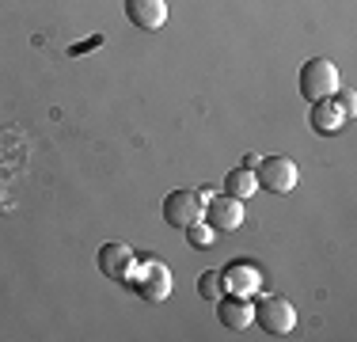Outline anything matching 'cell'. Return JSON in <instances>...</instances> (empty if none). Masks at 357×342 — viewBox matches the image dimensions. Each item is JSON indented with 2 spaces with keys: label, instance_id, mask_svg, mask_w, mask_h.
Masks as SVG:
<instances>
[{
  "label": "cell",
  "instance_id": "cell-1",
  "mask_svg": "<svg viewBox=\"0 0 357 342\" xmlns=\"http://www.w3.org/2000/svg\"><path fill=\"white\" fill-rule=\"evenodd\" d=\"M130 285L137 289L141 301H149V304H164L167 297H172V270H167V262L149 259V262H141V267H133Z\"/></svg>",
  "mask_w": 357,
  "mask_h": 342
},
{
  "label": "cell",
  "instance_id": "cell-2",
  "mask_svg": "<svg viewBox=\"0 0 357 342\" xmlns=\"http://www.w3.org/2000/svg\"><path fill=\"white\" fill-rule=\"evenodd\" d=\"M255 179H259V191L270 194H289L296 183H301V168L289 156H262L259 168H255Z\"/></svg>",
  "mask_w": 357,
  "mask_h": 342
},
{
  "label": "cell",
  "instance_id": "cell-3",
  "mask_svg": "<svg viewBox=\"0 0 357 342\" xmlns=\"http://www.w3.org/2000/svg\"><path fill=\"white\" fill-rule=\"evenodd\" d=\"M301 96L304 99H327V96H338V65L327 61V57H312L304 61L301 68Z\"/></svg>",
  "mask_w": 357,
  "mask_h": 342
},
{
  "label": "cell",
  "instance_id": "cell-4",
  "mask_svg": "<svg viewBox=\"0 0 357 342\" xmlns=\"http://www.w3.org/2000/svg\"><path fill=\"white\" fill-rule=\"evenodd\" d=\"M255 323H259L266 335H289L296 327V308L285 297H262L255 304Z\"/></svg>",
  "mask_w": 357,
  "mask_h": 342
},
{
  "label": "cell",
  "instance_id": "cell-5",
  "mask_svg": "<svg viewBox=\"0 0 357 342\" xmlns=\"http://www.w3.org/2000/svg\"><path fill=\"white\" fill-rule=\"evenodd\" d=\"M133 267H137V255H133L130 244H118V239H110V244L99 247V274L110 281H130Z\"/></svg>",
  "mask_w": 357,
  "mask_h": 342
},
{
  "label": "cell",
  "instance_id": "cell-6",
  "mask_svg": "<svg viewBox=\"0 0 357 342\" xmlns=\"http://www.w3.org/2000/svg\"><path fill=\"white\" fill-rule=\"evenodd\" d=\"M202 221L217 228V232H236L243 225V202L240 198H228V194H213L202 209Z\"/></svg>",
  "mask_w": 357,
  "mask_h": 342
},
{
  "label": "cell",
  "instance_id": "cell-7",
  "mask_svg": "<svg viewBox=\"0 0 357 342\" xmlns=\"http://www.w3.org/2000/svg\"><path fill=\"white\" fill-rule=\"evenodd\" d=\"M217 320L225 323L228 331H248L251 323H255V304L248 301V297H240V293H225V297H217Z\"/></svg>",
  "mask_w": 357,
  "mask_h": 342
},
{
  "label": "cell",
  "instance_id": "cell-8",
  "mask_svg": "<svg viewBox=\"0 0 357 342\" xmlns=\"http://www.w3.org/2000/svg\"><path fill=\"white\" fill-rule=\"evenodd\" d=\"M202 209H206V205L198 202V194H194V191H172L164 198V221L172 228H186L190 221L202 217Z\"/></svg>",
  "mask_w": 357,
  "mask_h": 342
},
{
  "label": "cell",
  "instance_id": "cell-9",
  "mask_svg": "<svg viewBox=\"0 0 357 342\" xmlns=\"http://www.w3.org/2000/svg\"><path fill=\"white\" fill-rule=\"evenodd\" d=\"M220 281H225V293H240V297H251L255 289L262 285V270L248 259H236L220 270Z\"/></svg>",
  "mask_w": 357,
  "mask_h": 342
},
{
  "label": "cell",
  "instance_id": "cell-10",
  "mask_svg": "<svg viewBox=\"0 0 357 342\" xmlns=\"http://www.w3.org/2000/svg\"><path fill=\"white\" fill-rule=\"evenodd\" d=\"M308 122H312V130H316V133L335 137L346 122H350V114L342 110L338 96H327V99H316V103H312V118H308Z\"/></svg>",
  "mask_w": 357,
  "mask_h": 342
},
{
  "label": "cell",
  "instance_id": "cell-11",
  "mask_svg": "<svg viewBox=\"0 0 357 342\" xmlns=\"http://www.w3.org/2000/svg\"><path fill=\"white\" fill-rule=\"evenodd\" d=\"M126 20L137 31H160L167 23V0H126Z\"/></svg>",
  "mask_w": 357,
  "mask_h": 342
},
{
  "label": "cell",
  "instance_id": "cell-12",
  "mask_svg": "<svg viewBox=\"0 0 357 342\" xmlns=\"http://www.w3.org/2000/svg\"><path fill=\"white\" fill-rule=\"evenodd\" d=\"M220 186H225V194H228V198H240V202H248L251 198V194L255 191H259V179H255V171L251 168H232V171H228V175H225V183H220Z\"/></svg>",
  "mask_w": 357,
  "mask_h": 342
},
{
  "label": "cell",
  "instance_id": "cell-13",
  "mask_svg": "<svg viewBox=\"0 0 357 342\" xmlns=\"http://www.w3.org/2000/svg\"><path fill=\"white\" fill-rule=\"evenodd\" d=\"M183 232H186V244H190L194 251H209V247H213V239H217V228L209 225V221H202V217L190 221Z\"/></svg>",
  "mask_w": 357,
  "mask_h": 342
},
{
  "label": "cell",
  "instance_id": "cell-14",
  "mask_svg": "<svg viewBox=\"0 0 357 342\" xmlns=\"http://www.w3.org/2000/svg\"><path fill=\"white\" fill-rule=\"evenodd\" d=\"M198 293L202 301H217V297H225V281H220V270H206L198 278Z\"/></svg>",
  "mask_w": 357,
  "mask_h": 342
},
{
  "label": "cell",
  "instance_id": "cell-15",
  "mask_svg": "<svg viewBox=\"0 0 357 342\" xmlns=\"http://www.w3.org/2000/svg\"><path fill=\"white\" fill-rule=\"evenodd\" d=\"M338 103H342V110L354 118V110H357V99H354V91H342V96H338Z\"/></svg>",
  "mask_w": 357,
  "mask_h": 342
},
{
  "label": "cell",
  "instance_id": "cell-16",
  "mask_svg": "<svg viewBox=\"0 0 357 342\" xmlns=\"http://www.w3.org/2000/svg\"><path fill=\"white\" fill-rule=\"evenodd\" d=\"M259 160H262V156H255V152H248V156H243V168H251V171H255V168H259Z\"/></svg>",
  "mask_w": 357,
  "mask_h": 342
}]
</instances>
